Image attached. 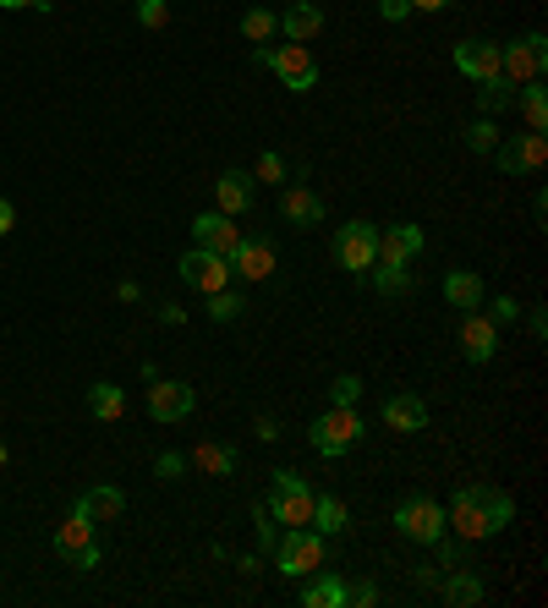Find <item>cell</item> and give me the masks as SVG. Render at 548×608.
Segmentation results:
<instances>
[{
	"mask_svg": "<svg viewBox=\"0 0 548 608\" xmlns=\"http://www.w3.org/2000/svg\"><path fill=\"white\" fill-rule=\"evenodd\" d=\"M515 521V499L505 488H488V483H466L450 510H445V526L461 537V543H483V537H499L505 526Z\"/></svg>",
	"mask_w": 548,
	"mask_h": 608,
	"instance_id": "1",
	"label": "cell"
},
{
	"mask_svg": "<svg viewBox=\"0 0 548 608\" xmlns=\"http://www.w3.org/2000/svg\"><path fill=\"white\" fill-rule=\"evenodd\" d=\"M252 61L269 66L274 77H281L286 88H297V94H308L319 83V61H313L308 45H252Z\"/></svg>",
	"mask_w": 548,
	"mask_h": 608,
	"instance_id": "2",
	"label": "cell"
},
{
	"mask_svg": "<svg viewBox=\"0 0 548 608\" xmlns=\"http://www.w3.org/2000/svg\"><path fill=\"white\" fill-rule=\"evenodd\" d=\"M269 516L281 521V526H308L313 521V483L302 477V472H291V467H281L274 472V488H269Z\"/></svg>",
	"mask_w": 548,
	"mask_h": 608,
	"instance_id": "3",
	"label": "cell"
},
{
	"mask_svg": "<svg viewBox=\"0 0 548 608\" xmlns=\"http://www.w3.org/2000/svg\"><path fill=\"white\" fill-rule=\"evenodd\" d=\"M274 564H281L291 581H308V575L324 564V532H313V526H286L281 543H274Z\"/></svg>",
	"mask_w": 548,
	"mask_h": 608,
	"instance_id": "4",
	"label": "cell"
},
{
	"mask_svg": "<svg viewBox=\"0 0 548 608\" xmlns=\"http://www.w3.org/2000/svg\"><path fill=\"white\" fill-rule=\"evenodd\" d=\"M395 532L400 537H411V543H439L450 526H445V505H434L428 494H406L400 505H395Z\"/></svg>",
	"mask_w": 548,
	"mask_h": 608,
	"instance_id": "5",
	"label": "cell"
},
{
	"mask_svg": "<svg viewBox=\"0 0 548 608\" xmlns=\"http://www.w3.org/2000/svg\"><path fill=\"white\" fill-rule=\"evenodd\" d=\"M308 438H313V449L324 455V461L346 455V449L362 438V417H357V406H329V411L308 427Z\"/></svg>",
	"mask_w": 548,
	"mask_h": 608,
	"instance_id": "6",
	"label": "cell"
},
{
	"mask_svg": "<svg viewBox=\"0 0 548 608\" xmlns=\"http://www.w3.org/2000/svg\"><path fill=\"white\" fill-rule=\"evenodd\" d=\"M373 258H378V225L373 220H346L340 236H335V263L346 274H368Z\"/></svg>",
	"mask_w": 548,
	"mask_h": 608,
	"instance_id": "7",
	"label": "cell"
},
{
	"mask_svg": "<svg viewBox=\"0 0 548 608\" xmlns=\"http://www.w3.org/2000/svg\"><path fill=\"white\" fill-rule=\"evenodd\" d=\"M548 72V39L543 34H526L515 45H499V77L510 83H537Z\"/></svg>",
	"mask_w": 548,
	"mask_h": 608,
	"instance_id": "8",
	"label": "cell"
},
{
	"mask_svg": "<svg viewBox=\"0 0 548 608\" xmlns=\"http://www.w3.org/2000/svg\"><path fill=\"white\" fill-rule=\"evenodd\" d=\"M494 160H499V171H505V176H532V171H543V160H548V137H543V132L499 137Z\"/></svg>",
	"mask_w": 548,
	"mask_h": 608,
	"instance_id": "9",
	"label": "cell"
},
{
	"mask_svg": "<svg viewBox=\"0 0 548 608\" xmlns=\"http://www.w3.org/2000/svg\"><path fill=\"white\" fill-rule=\"evenodd\" d=\"M423 225H411V220H400V225H384L378 231V258L373 263H384V269H411L418 263V252H423Z\"/></svg>",
	"mask_w": 548,
	"mask_h": 608,
	"instance_id": "10",
	"label": "cell"
},
{
	"mask_svg": "<svg viewBox=\"0 0 548 608\" xmlns=\"http://www.w3.org/2000/svg\"><path fill=\"white\" fill-rule=\"evenodd\" d=\"M182 280L192 285V290H203V296H214V290H225L231 285V258H220V252H209V247H192V252H182Z\"/></svg>",
	"mask_w": 548,
	"mask_h": 608,
	"instance_id": "11",
	"label": "cell"
},
{
	"mask_svg": "<svg viewBox=\"0 0 548 608\" xmlns=\"http://www.w3.org/2000/svg\"><path fill=\"white\" fill-rule=\"evenodd\" d=\"M55 554L72 559L77 570H99V543H94V521H83L77 510L55 526Z\"/></svg>",
	"mask_w": 548,
	"mask_h": 608,
	"instance_id": "12",
	"label": "cell"
},
{
	"mask_svg": "<svg viewBox=\"0 0 548 608\" xmlns=\"http://www.w3.org/2000/svg\"><path fill=\"white\" fill-rule=\"evenodd\" d=\"M192 406H198L192 384H182V379H149V417L154 422H182V417H192Z\"/></svg>",
	"mask_w": 548,
	"mask_h": 608,
	"instance_id": "13",
	"label": "cell"
},
{
	"mask_svg": "<svg viewBox=\"0 0 548 608\" xmlns=\"http://www.w3.org/2000/svg\"><path fill=\"white\" fill-rule=\"evenodd\" d=\"M274 263H281V258H274V241L269 236H252V241L241 236L236 252H231V274H241V280H269Z\"/></svg>",
	"mask_w": 548,
	"mask_h": 608,
	"instance_id": "14",
	"label": "cell"
},
{
	"mask_svg": "<svg viewBox=\"0 0 548 608\" xmlns=\"http://www.w3.org/2000/svg\"><path fill=\"white\" fill-rule=\"evenodd\" d=\"M236 241H241V231H236V220L231 214H198L192 220V247H209V252H220V258H231L236 252Z\"/></svg>",
	"mask_w": 548,
	"mask_h": 608,
	"instance_id": "15",
	"label": "cell"
},
{
	"mask_svg": "<svg viewBox=\"0 0 548 608\" xmlns=\"http://www.w3.org/2000/svg\"><path fill=\"white\" fill-rule=\"evenodd\" d=\"M456 72L472 77V83L499 77V45H494V39H466V45H456Z\"/></svg>",
	"mask_w": 548,
	"mask_h": 608,
	"instance_id": "16",
	"label": "cell"
},
{
	"mask_svg": "<svg viewBox=\"0 0 548 608\" xmlns=\"http://www.w3.org/2000/svg\"><path fill=\"white\" fill-rule=\"evenodd\" d=\"M499 351V324L488 313H466L461 319V357L466 362H488Z\"/></svg>",
	"mask_w": 548,
	"mask_h": 608,
	"instance_id": "17",
	"label": "cell"
},
{
	"mask_svg": "<svg viewBox=\"0 0 548 608\" xmlns=\"http://www.w3.org/2000/svg\"><path fill=\"white\" fill-rule=\"evenodd\" d=\"M384 427H395V433H423L428 427V400L411 395V389L389 395L384 400Z\"/></svg>",
	"mask_w": 548,
	"mask_h": 608,
	"instance_id": "18",
	"label": "cell"
},
{
	"mask_svg": "<svg viewBox=\"0 0 548 608\" xmlns=\"http://www.w3.org/2000/svg\"><path fill=\"white\" fill-rule=\"evenodd\" d=\"M121 510H126V494H121V488H110V483H94V488H83V494H77V516H83V521H94V526L121 521Z\"/></svg>",
	"mask_w": 548,
	"mask_h": 608,
	"instance_id": "19",
	"label": "cell"
},
{
	"mask_svg": "<svg viewBox=\"0 0 548 608\" xmlns=\"http://www.w3.org/2000/svg\"><path fill=\"white\" fill-rule=\"evenodd\" d=\"M281 34L286 45H313L324 34V7H313V0H297V7L281 17Z\"/></svg>",
	"mask_w": 548,
	"mask_h": 608,
	"instance_id": "20",
	"label": "cell"
},
{
	"mask_svg": "<svg viewBox=\"0 0 548 608\" xmlns=\"http://www.w3.org/2000/svg\"><path fill=\"white\" fill-rule=\"evenodd\" d=\"M214 198H220V214L241 220V214L252 209V176H247V171H225V176L214 182Z\"/></svg>",
	"mask_w": 548,
	"mask_h": 608,
	"instance_id": "21",
	"label": "cell"
},
{
	"mask_svg": "<svg viewBox=\"0 0 548 608\" xmlns=\"http://www.w3.org/2000/svg\"><path fill=\"white\" fill-rule=\"evenodd\" d=\"M281 214H286L297 231H313V225L324 220V198H319V193H308V187H286V198H281Z\"/></svg>",
	"mask_w": 548,
	"mask_h": 608,
	"instance_id": "22",
	"label": "cell"
},
{
	"mask_svg": "<svg viewBox=\"0 0 548 608\" xmlns=\"http://www.w3.org/2000/svg\"><path fill=\"white\" fill-rule=\"evenodd\" d=\"M302 608H346V581L340 575H329L324 564L308 575V586H302Z\"/></svg>",
	"mask_w": 548,
	"mask_h": 608,
	"instance_id": "23",
	"label": "cell"
},
{
	"mask_svg": "<svg viewBox=\"0 0 548 608\" xmlns=\"http://www.w3.org/2000/svg\"><path fill=\"white\" fill-rule=\"evenodd\" d=\"M439 597L450 603V608H472V603H483V581L472 575V570H450V575H439Z\"/></svg>",
	"mask_w": 548,
	"mask_h": 608,
	"instance_id": "24",
	"label": "cell"
},
{
	"mask_svg": "<svg viewBox=\"0 0 548 608\" xmlns=\"http://www.w3.org/2000/svg\"><path fill=\"white\" fill-rule=\"evenodd\" d=\"M192 467L209 472V477H231V472H236V449H231L225 438H203V444L192 449Z\"/></svg>",
	"mask_w": 548,
	"mask_h": 608,
	"instance_id": "25",
	"label": "cell"
},
{
	"mask_svg": "<svg viewBox=\"0 0 548 608\" xmlns=\"http://www.w3.org/2000/svg\"><path fill=\"white\" fill-rule=\"evenodd\" d=\"M445 301H450V308H461V313H477L483 308V280L466 274V269L445 274Z\"/></svg>",
	"mask_w": 548,
	"mask_h": 608,
	"instance_id": "26",
	"label": "cell"
},
{
	"mask_svg": "<svg viewBox=\"0 0 548 608\" xmlns=\"http://www.w3.org/2000/svg\"><path fill=\"white\" fill-rule=\"evenodd\" d=\"M313 532H324V537H335V532H346L351 526V510L335 499V494H313V521H308Z\"/></svg>",
	"mask_w": 548,
	"mask_h": 608,
	"instance_id": "27",
	"label": "cell"
},
{
	"mask_svg": "<svg viewBox=\"0 0 548 608\" xmlns=\"http://www.w3.org/2000/svg\"><path fill=\"white\" fill-rule=\"evenodd\" d=\"M88 411H94L99 422H121V417H126V395H121L115 384H94V389H88Z\"/></svg>",
	"mask_w": 548,
	"mask_h": 608,
	"instance_id": "28",
	"label": "cell"
},
{
	"mask_svg": "<svg viewBox=\"0 0 548 608\" xmlns=\"http://www.w3.org/2000/svg\"><path fill=\"white\" fill-rule=\"evenodd\" d=\"M477 104H483V115L510 110V104H515V83H510V77H488V83H477Z\"/></svg>",
	"mask_w": 548,
	"mask_h": 608,
	"instance_id": "29",
	"label": "cell"
},
{
	"mask_svg": "<svg viewBox=\"0 0 548 608\" xmlns=\"http://www.w3.org/2000/svg\"><path fill=\"white\" fill-rule=\"evenodd\" d=\"M274 34H281V17H274V12L252 7V12L241 17V39H247V45H269Z\"/></svg>",
	"mask_w": 548,
	"mask_h": 608,
	"instance_id": "30",
	"label": "cell"
},
{
	"mask_svg": "<svg viewBox=\"0 0 548 608\" xmlns=\"http://www.w3.org/2000/svg\"><path fill=\"white\" fill-rule=\"evenodd\" d=\"M521 115H526V132H548V94L537 83L521 88Z\"/></svg>",
	"mask_w": 548,
	"mask_h": 608,
	"instance_id": "31",
	"label": "cell"
},
{
	"mask_svg": "<svg viewBox=\"0 0 548 608\" xmlns=\"http://www.w3.org/2000/svg\"><path fill=\"white\" fill-rule=\"evenodd\" d=\"M461 142L472 148V154H494V148H499V126L483 115V121H472V126L461 132Z\"/></svg>",
	"mask_w": 548,
	"mask_h": 608,
	"instance_id": "32",
	"label": "cell"
},
{
	"mask_svg": "<svg viewBox=\"0 0 548 608\" xmlns=\"http://www.w3.org/2000/svg\"><path fill=\"white\" fill-rule=\"evenodd\" d=\"M209 319H214V324H236V319H241V296H236V290H214V296H209Z\"/></svg>",
	"mask_w": 548,
	"mask_h": 608,
	"instance_id": "33",
	"label": "cell"
},
{
	"mask_svg": "<svg viewBox=\"0 0 548 608\" xmlns=\"http://www.w3.org/2000/svg\"><path fill=\"white\" fill-rule=\"evenodd\" d=\"M373 285H378L384 296H406V290H411V274H406V269H384V263H373Z\"/></svg>",
	"mask_w": 548,
	"mask_h": 608,
	"instance_id": "34",
	"label": "cell"
},
{
	"mask_svg": "<svg viewBox=\"0 0 548 608\" xmlns=\"http://www.w3.org/2000/svg\"><path fill=\"white\" fill-rule=\"evenodd\" d=\"M252 182L286 187V154H274V148H269V154H258V176H252Z\"/></svg>",
	"mask_w": 548,
	"mask_h": 608,
	"instance_id": "35",
	"label": "cell"
},
{
	"mask_svg": "<svg viewBox=\"0 0 548 608\" xmlns=\"http://www.w3.org/2000/svg\"><path fill=\"white\" fill-rule=\"evenodd\" d=\"M137 23H144V28H165L171 7H165V0H137Z\"/></svg>",
	"mask_w": 548,
	"mask_h": 608,
	"instance_id": "36",
	"label": "cell"
},
{
	"mask_svg": "<svg viewBox=\"0 0 548 608\" xmlns=\"http://www.w3.org/2000/svg\"><path fill=\"white\" fill-rule=\"evenodd\" d=\"M329 395H335V406H357V395H362V379H357V373H340Z\"/></svg>",
	"mask_w": 548,
	"mask_h": 608,
	"instance_id": "37",
	"label": "cell"
},
{
	"mask_svg": "<svg viewBox=\"0 0 548 608\" xmlns=\"http://www.w3.org/2000/svg\"><path fill=\"white\" fill-rule=\"evenodd\" d=\"M346 603L373 608V603H378V586H373V581H346Z\"/></svg>",
	"mask_w": 548,
	"mask_h": 608,
	"instance_id": "38",
	"label": "cell"
},
{
	"mask_svg": "<svg viewBox=\"0 0 548 608\" xmlns=\"http://www.w3.org/2000/svg\"><path fill=\"white\" fill-rule=\"evenodd\" d=\"M488 308H494V313H488L494 324H515V319H521V301H515V296H499V301H488Z\"/></svg>",
	"mask_w": 548,
	"mask_h": 608,
	"instance_id": "39",
	"label": "cell"
},
{
	"mask_svg": "<svg viewBox=\"0 0 548 608\" xmlns=\"http://www.w3.org/2000/svg\"><path fill=\"white\" fill-rule=\"evenodd\" d=\"M182 472H187V455H171L165 449L160 461H154V477H182Z\"/></svg>",
	"mask_w": 548,
	"mask_h": 608,
	"instance_id": "40",
	"label": "cell"
},
{
	"mask_svg": "<svg viewBox=\"0 0 548 608\" xmlns=\"http://www.w3.org/2000/svg\"><path fill=\"white\" fill-rule=\"evenodd\" d=\"M378 17L384 23H406L411 17V0H378Z\"/></svg>",
	"mask_w": 548,
	"mask_h": 608,
	"instance_id": "41",
	"label": "cell"
},
{
	"mask_svg": "<svg viewBox=\"0 0 548 608\" xmlns=\"http://www.w3.org/2000/svg\"><path fill=\"white\" fill-rule=\"evenodd\" d=\"M434 548H439V564H445V570H456V564L466 559V548H461V543H450V537H439Z\"/></svg>",
	"mask_w": 548,
	"mask_h": 608,
	"instance_id": "42",
	"label": "cell"
},
{
	"mask_svg": "<svg viewBox=\"0 0 548 608\" xmlns=\"http://www.w3.org/2000/svg\"><path fill=\"white\" fill-rule=\"evenodd\" d=\"M12 225H17V209H12L7 198H0V236H12Z\"/></svg>",
	"mask_w": 548,
	"mask_h": 608,
	"instance_id": "43",
	"label": "cell"
},
{
	"mask_svg": "<svg viewBox=\"0 0 548 608\" xmlns=\"http://www.w3.org/2000/svg\"><path fill=\"white\" fill-rule=\"evenodd\" d=\"M0 7H7V12H28V7H34V12H45L50 0H0Z\"/></svg>",
	"mask_w": 548,
	"mask_h": 608,
	"instance_id": "44",
	"label": "cell"
},
{
	"mask_svg": "<svg viewBox=\"0 0 548 608\" xmlns=\"http://www.w3.org/2000/svg\"><path fill=\"white\" fill-rule=\"evenodd\" d=\"M258 438H263V444H274V438H281V422L263 417V422H258Z\"/></svg>",
	"mask_w": 548,
	"mask_h": 608,
	"instance_id": "45",
	"label": "cell"
},
{
	"mask_svg": "<svg viewBox=\"0 0 548 608\" xmlns=\"http://www.w3.org/2000/svg\"><path fill=\"white\" fill-rule=\"evenodd\" d=\"M160 324H187V308H160Z\"/></svg>",
	"mask_w": 548,
	"mask_h": 608,
	"instance_id": "46",
	"label": "cell"
},
{
	"mask_svg": "<svg viewBox=\"0 0 548 608\" xmlns=\"http://www.w3.org/2000/svg\"><path fill=\"white\" fill-rule=\"evenodd\" d=\"M450 0H411V12H445Z\"/></svg>",
	"mask_w": 548,
	"mask_h": 608,
	"instance_id": "47",
	"label": "cell"
}]
</instances>
